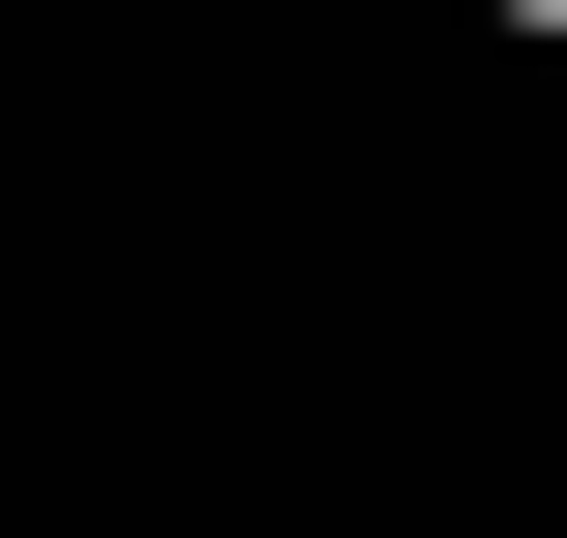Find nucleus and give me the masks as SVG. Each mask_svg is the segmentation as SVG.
I'll list each match as a JSON object with an SVG mask.
<instances>
[{
    "instance_id": "nucleus-1",
    "label": "nucleus",
    "mask_w": 567,
    "mask_h": 538,
    "mask_svg": "<svg viewBox=\"0 0 567 538\" xmlns=\"http://www.w3.org/2000/svg\"><path fill=\"white\" fill-rule=\"evenodd\" d=\"M483 29H511V58H567V0H483Z\"/></svg>"
}]
</instances>
